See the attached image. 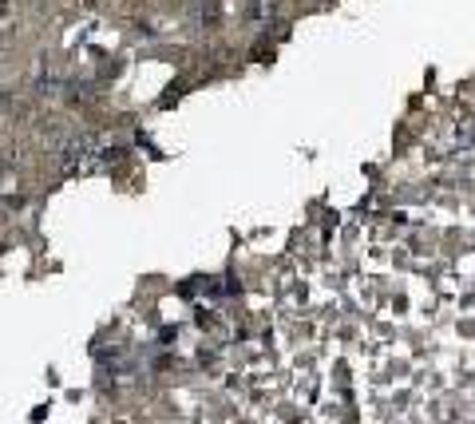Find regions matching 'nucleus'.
Instances as JSON below:
<instances>
[{
    "label": "nucleus",
    "mask_w": 475,
    "mask_h": 424,
    "mask_svg": "<svg viewBox=\"0 0 475 424\" xmlns=\"http://www.w3.org/2000/svg\"><path fill=\"white\" fill-rule=\"evenodd\" d=\"M13 24V0H0V32Z\"/></svg>",
    "instance_id": "nucleus-1"
},
{
    "label": "nucleus",
    "mask_w": 475,
    "mask_h": 424,
    "mask_svg": "<svg viewBox=\"0 0 475 424\" xmlns=\"http://www.w3.org/2000/svg\"><path fill=\"white\" fill-rule=\"evenodd\" d=\"M0 222H4V203H0Z\"/></svg>",
    "instance_id": "nucleus-2"
}]
</instances>
